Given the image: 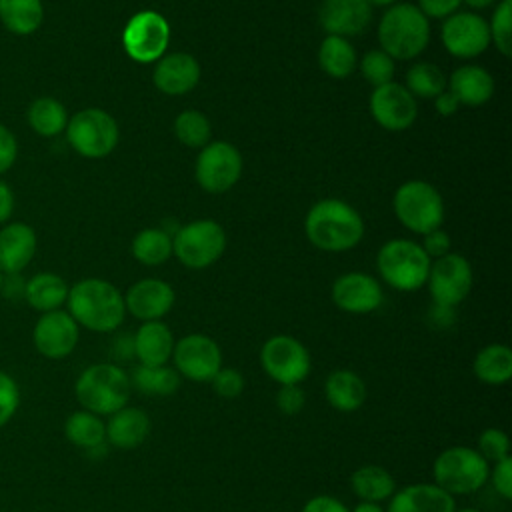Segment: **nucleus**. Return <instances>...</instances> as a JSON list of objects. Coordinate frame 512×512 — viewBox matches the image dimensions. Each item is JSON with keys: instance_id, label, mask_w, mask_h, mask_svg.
I'll list each match as a JSON object with an SVG mask.
<instances>
[{"instance_id": "obj_18", "label": "nucleus", "mask_w": 512, "mask_h": 512, "mask_svg": "<svg viewBox=\"0 0 512 512\" xmlns=\"http://www.w3.org/2000/svg\"><path fill=\"white\" fill-rule=\"evenodd\" d=\"M332 302L350 314H368L382 306L384 292L380 282L364 272H348L332 284Z\"/></svg>"}, {"instance_id": "obj_6", "label": "nucleus", "mask_w": 512, "mask_h": 512, "mask_svg": "<svg viewBox=\"0 0 512 512\" xmlns=\"http://www.w3.org/2000/svg\"><path fill=\"white\" fill-rule=\"evenodd\" d=\"M490 464L470 446L444 448L432 464L434 484L452 496L478 492L488 482Z\"/></svg>"}, {"instance_id": "obj_31", "label": "nucleus", "mask_w": 512, "mask_h": 512, "mask_svg": "<svg viewBox=\"0 0 512 512\" xmlns=\"http://www.w3.org/2000/svg\"><path fill=\"white\" fill-rule=\"evenodd\" d=\"M64 436L70 444L84 448L88 452L106 448V424L102 416H96L82 408L66 418Z\"/></svg>"}, {"instance_id": "obj_25", "label": "nucleus", "mask_w": 512, "mask_h": 512, "mask_svg": "<svg viewBox=\"0 0 512 512\" xmlns=\"http://www.w3.org/2000/svg\"><path fill=\"white\" fill-rule=\"evenodd\" d=\"M134 342V358L142 366H162L168 364L174 350V334L162 320L142 322L136 334L132 336Z\"/></svg>"}, {"instance_id": "obj_4", "label": "nucleus", "mask_w": 512, "mask_h": 512, "mask_svg": "<svg viewBox=\"0 0 512 512\" xmlns=\"http://www.w3.org/2000/svg\"><path fill=\"white\" fill-rule=\"evenodd\" d=\"M380 50L392 60H412L424 52L430 40L428 18L408 2L392 4L378 24Z\"/></svg>"}, {"instance_id": "obj_56", "label": "nucleus", "mask_w": 512, "mask_h": 512, "mask_svg": "<svg viewBox=\"0 0 512 512\" xmlns=\"http://www.w3.org/2000/svg\"><path fill=\"white\" fill-rule=\"evenodd\" d=\"M4 276H6V274L0 270V290H2V284H4Z\"/></svg>"}, {"instance_id": "obj_35", "label": "nucleus", "mask_w": 512, "mask_h": 512, "mask_svg": "<svg viewBox=\"0 0 512 512\" xmlns=\"http://www.w3.org/2000/svg\"><path fill=\"white\" fill-rule=\"evenodd\" d=\"M180 374L174 370V366L162 364V366H142L134 368L130 384L138 388L144 394L150 396H170L180 388Z\"/></svg>"}, {"instance_id": "obj_20", "label": "nucleus", "mask_w": 512, "mask_h": 512, "mask_svg": "<svg viewBox=\"0 0 512 512\" xmlns=\"http://www.w3.org/2000/svg\"><path fill=\"white\" fill-rule=\"evenodd\" d=\"M372 18V6L366 0H322L318 10L320 26L332 36H358Z\"/></svg>"}, {"instance_id": "obj_13", "label": "nucleus", "mask_w": 512, "mask_h": 512, "mask_svg": "<svg viewBox=\"0 0 512 512\" xmlns=\"http://www.w3.org/2000/svg\"><path fill=\"white\" fill-rule=\"evenodd\" d=\"M180 378L192 382H210L222 368V350L218 342L206 334H186L176 340L172 358Z\"/></svg>"}, {"instance_id": "obj_51", "label": "nucleus", "mask_w": 512, "mask_h": 512, "mask_svg": "<svg viewBox=\"0 0 512 512\" xmlns=\"http://www.w3.org/2000/svg\"><path fill=\"white\" fill-rule=\"evenodd\" d=\"M434 106H436L438 114H442V116H452V114L460 108V102H458V98H456L450 90H442V92L434 98Z\"/></svg>"}, {"instance_id": "obj_16", "label": "nucleus", "mask_w": 512, "mask_h": 512, "mask_svg": "<svg viewBox=\"0 0 512 512\" xmlns=\"http://www.w3.org/2000/svg\"><path fill=\"white\" fill-rule=\"evenodd\" d=\"M444 48L456 58H474L490 44L488 22L474 12H454L442 24Z\"/></svg>"}, {"instance_id": "obj_9", "label": "nucleus", "mask_w": 512, "mask_h": 512, "mask_svg": "<svg viewBox=\"0 0 512 512\" xmlns=\"http://www.w3.org/2000/svg\"><path fill=\"white\" fill-rule=\"evenodd\" d=\"M226 250L224 228L214 220H194L176 230L172 254L192 270L212 266Z\"/></svg>"}, {"instance_id": "obj_7", "label": "nucleus", "mask_w": 512, "mask_h": 512, "mask_svg": "<svg viewBox=\"0 0 512 512\" xmlns=\"http://www.w3.org/2000/svg\"><path fill=\"white\" fill-rule=\"evenodd\" d=\"M392 206L400 224L422 236L440 228L444 222V200L426 180L404 182L396 190Z\"/></svg>"}, {"instance_id": "obj_12", "label": "nucleus", "mask_w": 512, "mask_h": 512, "mask_svg": "<svg viewBox=\"0 0 512 512\" xmlns=\"http://www.w3.org/2000/svg\"><path fill=\"white\" fill-rule=\"evenodd\" d=\"M196 180L202 190L222 194L230 190L242 174V156L230 142L216 140L202 146L196 158Z\"/></svg>"}, {"instance_id": "obj_47", "label": "nucleus", "mask_w": 512, "mask_h": 512, "mask_svg": "<svg viewBox=\"0 0 512 512\" xmlns=\"http://www.w3.org/2000/svg\"><path fill=\"white\" fill-rule=\"evenodd\" d=\"M462 0H418V8L426 18H448L458 12Z\"/></svg>"}, {"instance_id": "obj_14", "label": "nucleus", "mask_w": 512, "mask_h": 512, "mask_svg": "<svg viewBox=\"0 0 512 512\" xmlns=\"http://www.w3.org/2000/svg\"><path fill=\"white\" fill-rule=\"evenodd\" d=\"M426 284L436 306L456 308L472 288L470 262L460 254L448 252L430 264Z\"/></svg>"}, {"instance_id": "obj_23", "label": "nucleus", "mask_w": 512, "mask_h": 512, "mask_svg": "<svg viewBox=\"0 0 512 512\" xmlns=\"http://www.w3.org/2000/svg\"><path fill=\"white\" fill-rule=\"evenodd\" d=\"M386 512H454L456 500L434 482H416L396 490Z\"/></svg>"}, {"instance_id": "obj_41", "label": "nucleus", "mask_w": 512, "mask_h": 512, "mask_svg": "<svg viewBox=\"0 0 512 512\" xmlns=\"http://www.w3.org/2000/svg\"><path fill=\"white\" fill-rule=\"evenodd\" d=\"M476 450L480 452V456L488 464H492V462H496L500 458L510 456V438L500 428H494V426L492 428H484L480 432V436H478Z\"/></svg>"}, {"instance_id": "obj_40", "label": "nucleus", "mask_w": 512, "mask_h": 512, "mask_svg": "<svg viewBox=\"0 0 512 512\" xmlns=\"http://www.w3.org/2000/svg\"><path fill=\"white\" fill-rule=\"evenodd\" d=\"M360 72L374 88L392 82L394 78V60L382 50H370L360 60Z\"/></svg>"}, {"instance_id": "obj_28", "label": "nucleus", "mask_w": 512, "mask_h": 512, "mask_svg": "<svg viewBox=\"0 0 512 512\" xmlns=\"http://www.w3.org/2000/svg\"><path fill=\"white\" fill-rule=\"evenodd\" d=\"M70 286L66 280L54 272H38L24 282V300L36 312L60 310L66 304Z\"/></svg>"}, {"instance_id": "obj_43", "label": "nucleus", "mask_w": 512, "mask_h": 512, "mask_svg": "<svg viewBox=\"0 0 512 512\" xmlns=\"http://www.w3.org/2000/svg\"><path fill=\"white\" fill-rule=\"evenodd\" d=\"M212 384V390L224 398V400H234L242 394L244 390V376L236 370V368H228V366H222L214 378L210 380Z\"/></svg>"}, {"instance_id": "obj_3", "label": "nucleus", "mask_w": 512, "mask_h": 512, "mask_svg": "<svg viewBox=\"0 0 512 512\" xmlns=\"http://www.w3.org/2000/svg\"><path fill=\"white\" fill-rule=\"evenodd\" d=\"M132 384L128 374L112 362H96L80 372L74 382V396L82 410L96 416H110L128 404Z\"/></svg>"}, {"instance_id": "obj_38", "label": "nucleus", "mask_w": 512, "mask_h": 512, "mask_svg": "<svg viewBox=\"0 0 512 512\" xmlns=\"http://www.w3.org/2000/svg\"><path fill=\"white\" fill-rule=\"evenodd\" d=\"M210 120L200 110H184L174 120L176 138L188 148H202L210 142Z\"/></svg>"}, {"instance_id": "obj_50", "label": "nucleus", "mask_w": 512, "mask_h": 512, "mask_svg": "<svg viewBox=\"0 0 512 512\" xmlns=\"http://www.w3.org/2000/svg\"><path fill=\"white\" fill-rule=\"evenodd\" d=\"M12 212H14V192L8 186V182L0 178V224H6Z\"/></svg>"}, {"instance_id": "obj_17", "label": "nucleus", "mask_w": 512, "mask_h": 512, "mask_svg": "<svg viewBox=\"0 0 512 512\" xmlns=\"http://www.w3.org/2000/svg\"><path fill=\"white\" fill-rule=\"evenodd\" d=\"M370 112L382 128L398 132L414 124L418 116V104L406 86L388 82L372 90Z\"/></svg>"}, {"instance_id": "obj_27", "label": "nucleus", "mask_w": 512, "mask_h": 512, "mask_svg": "<svg viewBox=\"0 0 512 512\" xmlns=\"http://www.w3.org/2000/svg\"><path fill=\"white\" fill-rule=\"evenodd\" d=\"M448 90L458 98L460 106H482L494 94V78L482 66H462L452 72L448 80Z\"/></svg>"}, {"instance_id": "obj_5", "label": "nucleus", "mask_w": 512, "mask_h": 512, "mask_svg": "<svg viewBox=\"0 0 512 512\" xmlns=\"http://www.w3.org/2000/svg\"><path fill=\"white\" fill-rule=\"evenodd\" d=\"M432 260L420 244L406 238L386 242L376 256L382 280L400 292H412L426 284Z\"/></svg>"}, {"instance_id": "obj_15", "label": "nucleus", "mask_w": 512, "mask_h": 512, "mask_svg": "<svg viewBox=\"0 0 512 512\" xmlns=\"http://www.w3.org/2000/svg\"><path fill=\"white\" fill-rule=\"evenodd\" d=\"M80 340V326L66 310L40 314L32 328V344L36 352L48 360L70 356Z\"/></svg>"}, {"instance_id": "obj_48", "label": "nucleus", "mask_w": 512, "mask_h": 512, "mask_svg": "<svg viewBox=\"0 0 512 512\" xmlns=\"http://www.w3.org/2000/svg\"><path fill=\"white\" fill-rule=\"evenodd\" d=\"M422 248H424V252L428 254L430 260L440 258V256L450 252V236L442 228H436V230L424 234Z\"/></svg>"}, {"instance_id": "obj_45", "label": "nucleus", "mask_w": 512, "mask_h": 512, "mask_svg": "<svg viewBox=\"0 0 512 512\" xmlns=\"http://www.w3.org/2000/svg\"><path fill=\"white\" fill-rule=\"evenodd\" d=\"M306 404V394L300 384H286L280 386L276 392V406L284 416H296L302 412Z\"/></svg>"}, {"instance_id": "obj_19", "label": "nucleus", "mask_w": 512, "mask_h": 512, "mask_svg": "<svg viewBox=\"0 0 512 512\" xmlns=\"http://www.w3.org/2000/svg\"><path fill=\"white\" fill-rule=\"evenodd\" d=\"M174 288L160 278H144L134 282L124 294L126 312L142 322L162 320L174 306Z\"/></svg>"}, {"instance_id": "obj_24", "label": "nucleus", "mask_w": 512, "mask_h": 512, "mask_svg": "<svg viewBox=\"0 0 512 512\" xmlns=\"http://www.w3.org/2000/svg\"><path fill=\"white\" fill-rule=\"evenodd\" d=\"M106 444L118 450H134L146 442L152 430V422L146 410L138 406H124L108 416Z\"/></svg>"}, {"instance_id": "obj_53", "label": "nucleus", "mask_w": 512, "mask_h": 512, "mask_svg": "<svg viewBox=\"0 0 512 512\" xmlns=\"http://www.w3.org/2000/svg\"><path fill=\"white\" fill-rule=\"evenodd\" d=\"M462 2H466L472 8H488L494 4V0H462Z\"/></svg>"}, {"instance_id": "obj_44", "label": "nucleus", "mask_w": 512, "mask_h": 512, "mask_svg": "<svg viewBox=\"0 0 512 512\" xmlns=\"http://www.w3.org/2000/svg\"><path fill=\"white\" fill-rule=\"evenodd\" d=\"M488 482L494 486L498 496H502L504 500L512 498V456L492 462Z\"/></svg>"}, {"instance_id": "obj_46", "label": "nucleus", "mask_w": 512, "mask_h": 512, "mask_svg": "<svg viewBox=\"0 0 512 512\" xmlns=\"http://www.w3.org/2000/svg\"><path fill=\"white\" fill-rule=\"evenodd\" d=\"M18 158V140L14 132L0 122V176L6 174Z\"/></svg>"}, {"instance_id": "obj_42", "label": "nucleus", "mask_w": 512, "mask_h": 512, "mask_svg": "<svg viewBox=\"0 0 512 512\" xmlns=\"http://www.w3.org/2000/svg\"><path fill=\"white\" fill-rule=\"evenodd\" d=\"M20 406L18 382L4 370H0V428L12 420Z\"/></svg>"}, {"instance_id": "obj_2", "label": "nucleus", "mask_w": 512, "mask_h": 512, "mask_svg": "<svg viewBox=\"0 0 512 512\" xmlns=\"http://www.w3.org/2000/svg\"><path fill=\"white\" fill-rule=\"evenodd\" d=\"M304 230L316 248L324 252H346L362 240L364 220L348 202L324 198L310 208Z\"/></svg>"}, {"instance_id": "obj_29", "label": "nucleus", "mask_w": 512, "mask_h": 512, "mask_svg": "<svg viewBox=\"0 0 512 512\" xmlns=\"http://www.w3.org/2000/svg\"><path fill=\"white\" fill-rule=\"evenodd\" d=\"M350 488L360 502L382 504L396 492V480L384 466L362 464L350 474Z\"/></svg>"}, {"instance_id": "obj_30", "label": "nucleus", "mask_w": 512, "mask_h": 512, "mask_svg": "<svg viewBox=\"0 0 512 512\" xmlns=\"http://www.w3.org/2000/svg\"><path fill=\"white\" fill-rule=\"evenodd\" d=\"M476 380L486 386H502L512 378V350L506 344H488L472 360Z\"/></svg>"}, {"instance_id": "obj_39", "label": "nucleus", "mask_w": 512, "mask_h": 512, "mask_svg": "<svg viewBox=\"0 0 512 512\" xmlns=\"http://www.w3.org/2000/svg\"><path fill=\"white\" fill-rule=\"evenodd\" d=\"M512 0H502L494 14H492V22L488 24L490 30V42L496 44L498 52L502 56H510L512 54Z\"/></svg>"}, {"instance_id": "obj_32", "label": "nucleus", "mask_w": 512, "mask_h": 512, "mask_svg": "<svg viewBox=\"0 0 512 512\" xmlns=\"http://www.w3.org/2000/svg\"><path fill=\"white\" fill-rule=\"evenodd\" d=\"M44 20L42 0H0V22L14 36L34 34Z\"/></svg>"}, {"instance_id": "obj_36", "label": "nucleus", "mask_w": 512, "mask_h": 512, "mask_svg": "<svg viewBox=\"0 0 512 512\" xmlns=\"http://www.w3.org/2000/svg\"><path fill=\"white\" fill-rule=\"evenodd\" d=\"M132 256L146 266L164 264L172 256V238L162 228H144L132 240Z\"/></svg>"}, {"instance_id": "obj_49", "label": "nucleus", "mask_w": 512, "mask_h": 512, "mask_svg": "<svg viewBox=\"0 0 512 512\" xmlns=\"http://www.w3.org/2000/svg\"><path fill=\"white\" fill-rule=\"evenodd\" d=\"M302 512H350V508L342 500L330 494H318V496H312L302 506Z\"/></svg>"}, {"instance_id": "obj_22", "label": "nucleus", "mask_w": 512, "mask_h": 512, "mask_svg": "<svg viewBox=\"0 0 512 512\" xmlns=\"http://www.w3.org/2000/svg\"><path fill=\"white\" fill-rule=\"evenodd\" d=\"M38 248L36 232L26 222H6L0 228V270L20 274L34 258Z\"/></svg>"}, {"instance_id": "obj_37", "label": "nucleus", "mask_w": 512, "mask_h": 512, "mask_svg": "<svg viewBox=\"0 0 512 512\" xmlns=\"http://www.w3.org/2000/svg\"><path fill=\"white\" fill-rule=\"evenodd\" d=\"M406 88L414 98H436L446 90V76L436 64L418 62L406 74Z\"/></svg>"}, {"instance_id": "obj_34", "label": "nucleus", "mask_w": 512, "mask_h": 512, "mask_svg": "<svg viewBox=\"0 0 512 512\" xmlns=\"http://www.w3.org/2000/svg\"><path fill=\"white\" fill-rule=\"evenodd\" d=\"M318 64L332 78H346L356 66V50L348 38L328 34L318 48Z\"/></svg>"}, {"instance_id": "obj_55", "label": "nucleus", "mask_w": 512, "mask_h": 512, "mask_svg": "<svg viewBox=\"0 0 512 512\" xmlns=\"http://www.w3.org/2000/svg\"><path fill=\"white\" fill-rule=\"evenodd\" d=\"M454 512H482V510H478V508H456Z\"/></svg>"}, {"instance_id": "obj_26", "label": "nucleus", "mask_w": 512, "mask_h": 512, "mask_svg": "<svg viewBox=\"0 0 512 512\" xmlns=\"http://www.w3.org/2000/svg\"><path fill=\"white\" fill-rule=\"evenodd\" d=\"M324 396L334 410L356 412L366 402L368 388L360 374L348 368H336L324 380Z\"/></svg>"}, {"instance_id": "obj_33", "label": "nucleus", "mask_w": 512, "mask_h": 512, "mask_svg": "<svg viewBox=\"0 0 512 512\" xmlns=\"http://www.w3.org/2000/svg\"><path fill=\"white\" fill-rule=\"evenodd\" d=\"M28 126L42 138L58 136L66 130L68 124V110L64 104L52 96H40L32 100L26 112Z\"/></svg>"}, {"instance_id": "obj_10", "label": "nucleus", "mask_w": 512, "mask_h": 512, "mask_svg": "<svg viewBox=\"0 0 512 512\" xmlns=\"http://www.w3.org/2000/svg\"><path fill=\"white\" fill-rule=\"evenodd\" d=\"M260 366L270 380L280 386L300 384L312 370L308 348L294 336H270L260 348Z\"/></svg>"}, {"instance_id": "obj_52", "label": "nucleus", "mask_w": 512, "mask_h": 512, "mask_svg": "<svg viewBox=\"0 0 512 512\" xmlns=\"http://www.w3.org/2000/svg\"><path fill=\"white\" fill-rule=\"evenodd\" d=\"M350 512H386L382 508V504H376V502H358Z\"/></svg>"}, {"instance_id": "obj_8", "label": "nucleus", "mask_w": 512, "mask_h": 512, "mask_svg": "<svg viewBox=\"0 0 512 512\" xmlns=\"http://www.w3.org/2000/svg\"><path fill=\"white\" fill-rule=\"evenodd\" d=\"M66 140L72 150L84 158L98 160L112 154L118 144V124L102 108H84L68 118Z\"/></svg>"}, {"instance_id": "obj_1", "label": "nucleus", "mask_w": 512, "mask_h": 512, "mask_svg": "<svg viewBox=\"0 0 512 512\" xmlns=\"http://www.w3.org/2000/svg\"><path fill=\"white\" fill-rule=\"evenodd\" d=\"M68 314L90 332H114L126 318L124 294L108 280L84 278L70 286Z\"/></svg>"}, {"instance_id": "obj_11", "label": "nucleus", "mask_w": 512, "mask_h": 512, "mask_svg": "<svg viewBox=\"0 0 512 512\" xmlns=\"http://www.w3.org/2000/svg\"><path fill=\"white\" fill-rule=\"evenodd\" d=\"M170 40V26L166 18L154 10L134 14L122 30L124 52L140 64L156 62L164 56Z\"/></svg>"}, {"instance_id": "obj_54", "label": "nucleus", "mask_w": 512, "mask_h": 512, "mask_svg": "<svg viewBox=\"0 0 512 512\" xmlns=\"http://www.w3.org/2000/svg\"><path fill=\"white\" fill-rule=\"evenodd\" d=\"M370 6H392V4H396L398 0H366Z\"/></svg>"}, {"instance_id": "obj_21", "label": "nucleus", "mask_w": 512, "mask_h": 512, "mask_svg": "<svg viewBox=\"0 0 512 512\" xmlns=\"http://www.w3.org/2000/svg\"><path fill=\"white\" fill-rule=\"evenodd\" d=\"M200 80V64L192 54L172 52L156 60L152 72L154 86L168 96H182L196 88Z\"/></svg>"}]
</instances>
